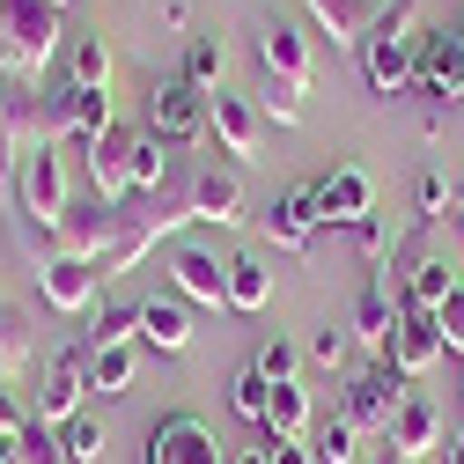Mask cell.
Instances as JSON below:
<instances>
[{"mask_svg": "<svg viewBox=\"0 0 464 464\" xmlns=\"http://www.w3.org/2000/svg\"><path fill=\"white\" fill-rule=\"evenodd\" d=\"M413 30V0H383V15L362 44V74H369V96H405L420 82V44L405 37Z\"/></svg>", "mask_w": 464, "mask_h": 464, "instance_id": "cell-1", "label": "cell"}, {"mask_svg": "<svg viewBox=\"0 0 464 464\" xmlns=\"http://www.w3.org/2000/svg\"><path fill=\"white\" fill-rule=\"evenodd\" d=\"M52 52H60V8L52 0H0V74L37 82Z\"/></svg>", "mask_w": 464, "mask_h": 464, "instance_id": "cell-2", "label": "cell"}, {"mask_svg": "<svg viewBox=\"0 0 464 464\" xmlns=\"http://www.w3.org/2000/svg\"><path fill=\"white\" fill-rule=\"evenodd\" d=\"M192 221V199H155L148 214H119V228H111V251L96 258V273L103 280H119V273H133L162 237H178V228Z\"/></svg>", "mask_w": 464, "mask_h": 464, "instance_id": "cell-3", "label": "cell"}, {"mask_svg": "<svg viewBox=\"0 0 464 464\" xmlns=\"http://www.w3.org/2000/svg\"><path fill=\"white\" fill-rule=\"evenodd\" d=\"M67 214V178H60V148H30L23 178H15V228H52Z\"/></svg>", "mask_w": 464, "mask_h": 464, "instance_id": "cell-4", "label": "cell"}, {"mask_svg": "<svg viewBox=\"0 0 464 464\" xmlns=\"http://www.w3.org/2000/svg\"><path fill=\"white\" fill-rule=\"evenodd\" d=\"M405 398H413V391H405V376H398L391 362H369L354 383H346V405H339V413L354 420L362 435H391V420H398Z\"/></svg>", "mask_w": 464, "mask_h": 464, "instance_id": "cell-5", "label": "cell"}, {"mask_svg": "<svg viewBox=\"0 0 464 464\" xmlns=\"http://www.w3.org/2000/svg\"><path fill=\"white\" fill-rule=\"evenodd\" d=\"M44 111H52V140H82V148H96L111 126H119V119H111V96L82 89V82H60L44 96Z\"/></svg>", "mask_w": 464, "mask_h": 464, "instance_id": "cell-6", "label": "cell"}, {"mask_svg": "<svg viewBox=\"0 0 464 464\" xmlns=\"http://www.w3.org/2000/svg\"><path fill=\"white\" fill-rule=\"evenodd\" d=\"M148 133H162L169 148L178 140H199L207 133V89H192L185 74H169L148 89Z\"/></svg>", "mask_w": 464, "mask_h": 464, "instance_id": "cell-7", "label": "cell"}, {"mask_svg": "<svg viewBox=\"0 0 464 464\" xmlns=\"http://www.w3.org/2000/svg\"><path fill=\"white\" fill-rule=\"evenodd\" d=\"M148 464H228V457L199 413H162L148 428Z\"/></svg>", "mask_w": 464, "mask_h": 464, "instance_id": "cell-8", "label": "cell"}, {"mask_svg": "<svg viewBox=\"0 0 464 464\" xmlns=\"http://www.w3.org/2000/svg\"><path fill=\"white\" fill-rule=\"evenodd\" d=\"M82 398H89V346H67V354H52L44 362V391H37V420L52 428H67L82 413Z\"/></svg>", "mask_w": 464, "mask_h": 464, "instance_id": "cell-9", "label": "cell"}, {"mask_svg": "<svg viewBox=\"0 0 464 464\" xmlns=\"http://www.w3.org/2000/svg\"><path fill=\"white\" fill-rule=\"evenodd\" d=\"M207 133L221 140V155H228V162H251V155H258V140H266V119H258V103H251V96L214 89V96H207Z\"/></svg>", "mask_w": 464, "mask_h": 464, "instance_id": "cell-10", "label": "cell"}, {"mask_svg": "<svg viewBox=\"0 0 464 464\" xmlns=\"http://www.w3.org/2000/svg\"><path fill=\"white\" fill-rule=\"evenodd\" d=\"M169 287H178L185 303L221 310V303H228V266H221L207 244H178V251H169Z\"/></svg>", "mask_w": 464, "mask_h": 464, "instance_id": "cell-11", "label": "cell"}, {"mask_svg": "<svg viewBox=\"0 0 464 464\" xmlns=\"http://www.w3.org/2000/svg\"><path fill=\"white\" fill-rule=\"evenodd\" d=\"M192 221H214V228H237L244 221V178H237V162H207L199 178H192Z\"/></svg>", "mask_w": 464, "mask_h": 464, "instance_id": "cell-12", "label": "cell"}, {"mask_svg": "<svg viewBox=\"0 0 464 464\" xmlns=\"http://www.w3.org/2000/svg\"><path fill=\"white\" fill-rule=\"evenodd\" d=\"M442 354H450V346H442V317H435V310H405V324H398V339H391V369L413 383V376H428Z\"/></svg>", "mask_w": 464, "mask_h": 464, "instance_id": "cell-13", "label": "cell"}, {"mask_svg": "<svg viewBox=\"0 0 464 464\" xmlns=\"http://www.w3.org/2000/svg\"><path fill=\"white\" fill-rule=\"evenodd\" d=\"M317 214L339 221V228H362L376 214V185H369V169H332V178H317Z\"/></svg>", "mask_w": 464, "mask_h": 464, "instance_id": "cell-14", "label": "cell"}, {"mask_svg": "<svg viewBox=\"0 0 464 464\" xmlns=\"http://www.w3.org/2000/svg\"><path fill=\"white\" fill-rule=\"evenodd\" d=\"M37 287H44V303H52V310L82 317V310L96 303L103 273H96V258H44V266H37Z\"/></svg>", "mask_w": 464, "mask_h": 464, "instance_id": "cell-15", "label": "cell"}, {"mask_svg": "<svg viewBox=\"0 0 464 464\" xmlns=\"http://www.w3.org/2000/svg\"><path fill=\"white\" fill-rule=\"evenodd\" d=\"M133 126H111L96 148H89V185H96V199H111V207H119L126 192H133Z\"/></svg>", "mask_w": 464, "mask_h": 464, "instance_id": "cell-16", "label": "cell"}, {"mask_svg": "<svg viewBox=\"0 0 464 464\" xmlns=\"http://www.w3.org/2000/svg\"><path fill=\"white\" fill-rule=\"evenodd\" d=\"M258 67H266L273 82L310 89V44H303V30L280 23V15H266V23H258Z\"/></svg>", "mask_w": 464, "mask_h": 464, "instance_id": "cell-17", "label": "cell"}, {"mask_svg": "<svg viewBox=\"0 0 464 464\" xmlns=\"http://www.w3.org/2000/svg\"><path fill=\"white\" fill-rule=\"evenodd\" d=\"M317 228H324V214H317V185H295V192H280V199L266 207V237H273L280 251H303Z\"/></svg>", "mask_w": 464, "mask_h": 464, "instance_id": "cell-18", "label": "cell"}, {"mask_svg": "<svg viewBox=\"0 0 464 464\" xmlns=\"http://www.w3.org/2000/svg\"><path fill=\"white\" fill-rule=\"evenodd\" d=\"M398 324H405V303H391V295H383V280L369 273V280H362V303H354V339L369 346L376 362H391V339H398Z\"/></svg>", "mask_w": 464, "mask_h": 464, "instance_id": "cell-19", "label": "cell"}, {"mask_svg": "<svg viewBox=\"0 0 464 464\" xmlns=\"http://www.w3.org/2000/svg\"><path fill=\"white\" fill-rule=\"evenodd\" d=\"M420 89H428L435 103H457V96H464V37H457V30L420 37Z\"/></svg>", "mask_w": 464, "mask_h": 464, "instance_id": "cell-20", "label": "cell"}, {"mask_svg": "<svg viewBox=\"0 0 464 464\" xmlns=\"http://www.w3.org/2000/svg\"><path fill=\"white\" fill-rule=\"evenodd\" d=\"M391 450H398V464H428L435 450H442V413L428 398H405L398 405V420H391Z\"/></svg>", "mask_w": 464, "mask_h": 464, "instance_id": "cell-21", "label": "cell"}, {"mask_svg": "<svg viewBox=\"0 0 464 464\" xmlns=\"http://www.w3.org/2000/svg\"><path fill=\"white\" fill-rule=\"evenodd\" d=\"M303 8L317 15V30L332 37V44H346V52H362L369 44V30H376V0H303Z\"/></svg>", "mask_w": 464, "mask_h": 464, "instance_id": "cell-22", "label": "cell"}, {"mask_svg": "<svg viewBox=\"0 0 464 464\" xmlns=\"http://www.w3.org/2000/svg\"><path fill=\"white\" fill-rule=\"evenodd\" d=\"M140 339L155 346V354H185V346H192V310H185V295H148V303H140Z\"/></svg>", "mask_w": 464, "mask_h": 464, "instance_id": "cell-23", "label": "cell"}, {"mask_svg": "<svg viewBox=\"0 0 464 464\" xmlns=\"http://www.w3.org/2000/svg\"><path fill=\"white\" fill-rule=\"evenodd\" d=\"M258 435H273V442H310V391H303V383H273Z\"/></svg>", "mask_w": 464, "mask_h": 464, "instance_id": "cell-24", "label": "cell"}, {"mask_svg": "<svg viewBox=\"0 0 464 464\" xmlns=\"http://www.w3.org/2000/svg\"><path fill=\"white\" fill-rule=\"evenodd\" d=\"M457 295V266L450 258H413V273H405V310H442Z\"/></svg>", "mask_w": 464, "mask_h": 464, "instance_id": "cell-25", "label": "cell"}, {"mask_svg": "<svg viewBox=\"0 0 464 464\" xmlns=\"http://www.w3.org/2000/svg\"><path fill=\"white\" fill-rule=\"evenodd\" d=\"M273 303V273L258 251H237L228 258V310H266Z\"/></svg>", "mask_w": 464, "mask_h": 464, "instance_id": "cell-26", "label": "cell"}, {"mask_svg": "<svg viewBox=\"0 0 464 464\" xmlns=\"http://www.w3.org/2000/svg\"><path fill=\"white\" fill-rule=\"evenodd\" d=\"M133 369H140L133 339H126V346H89V391H96V398H119V391L133 383Z\"/></svg>", "mask_w": 464, "mask_h": 464, "instance_id": "cell-27", "label": "cell"}, {"mask_svg": "<svg viewBox=\"0 0 464 464\" xmlns=\"http://www.w3.org/2000/svg\"><path fill=\"white\" fill-rule=\"evenodd\" d=\"M30 332H37V324H30L23 303H0V376H15V369L30 362V346H37Z\"/></svg>", "mask_w": 464, "mask_h": 464, "instance_id": "cell-28", "label": "cell"}, {"mask_svg": "<svg viewBox=\"0 0 464 464\" xmlns=\"http://www.w3.org/2000/svg\"><path fill=\"white\" fill-rule=\"evenodd\" d=\"M354 442H362V428L346 420V413H332L324 428H310V450H317V464H354V457H362Z\"/></svg>", "mask_w": 464, "mask_h": 464, "instance_id": "cell-29", "label": "cell"}, {"mask_svg": "<svg viewBox=\"0 0 464 464\" xmlns=\"http://www.w3.org/2000/svg\"><path fill=\"white\" fill-rule=\"evenodd\" d=\"M162 185H169V140L140 133L133 140V192H162Z\"/></svg>", "mask_w": 464, "mask_h": 464, "instance_id": "cell-30", "label": "cell"}, {"mask_svg": "<svg viewBox=\"0 0 464 464\" xmlns=\"http://www.w3.org/2000/svg\"><path fill=\"white\" fill-rule=\"evenodd\" d=\"M15 464H74L67 457V442H60V428H52V420H30L23 435H15V450H8Z\"/></svg>", "mask_w": 464, "mask_h": 464, "instance_id": "cell-31", "label": "cell"}, {"mask_svg": "<svg viewBox=\"0 0 464 464\" xmlns=\"http://www.w3.org/2000/svg\"><path fill=\"white\" fill-rule=\"evenodd\" d=\"M221 67H228V44H221V37H192V44H185V82H192V89H214Z\"/></svg>", "mask_w": 464, "mask_h": 464, "instance_id": "cell-32", "label": "cell"}, {"mask_svg": "<svg viewBox=\"0 0 464 464\" xmlns=\"http://www.w3.org/2000/svg\"><path fill=\"white\" fill-rule=\"evenodd\" d=\"M140 332V303H103L96 310V332H89V346H126Z\"/></svg>", "mask_w": 464, "mask_h": 464, "instance_id": "cell-33", "label": "cell"}, {"mask_svg": "<svg viewBox=\"0 0 464 464\" xmlns=\"http://www.w3.org/2000/svg\"><path fill=\"white\" fill-rule=\"evenodd\" d=\"M258 119H273V126H303V89L266 74V89H258Z\"/></svg>", "mask_w": 464, "mask_h": 464, "instance_id": "cell-34", "label": "cell"}, {"mask_svg": "<svg viewBox=\"0 0 464 464\" xmlns=\"http://www.w3.org/2000/svg\"><path fill=\"white\" fill-rule=\"evenodd\" d=\"M67 82H82V89H103L111 82V44L103 37H74V74Z\"/></svg>", "mask_w": 464, "mask_h": 464, "instance_id": "cell-35", "label": "cell"}, {"mask_svg": "<svg viewBox=\"0 0 464 464\" xmlns=\"http://www.w3.org/2000/svg\"><path fill=\"white\" fill-rule=\"evenodd\" d=\"M60 442H67V457H74V464H103V450H111V435H103L96 420H82V413L60 428Z\"/></svg>", "mask_w": 464, "mask_h": 464, "instance_id": "cell-36", "label": "cell"}, {"mask_svg": "<svg viewBox=\"0 0 464 464\" xmlns=\"http://www.w3.org/2000/svg\"><path fill=\"white\" fill-rule=\"evenodd\" d=\"M266 398H273V383H266L258 369H244L237 383H228V405H237V413H244L251 428H266Z\"/></svg>", "mask_w": 464, "mask_h": 464, "instance_id": "cell-37", "label": "cell"}, {"mask_svg": "<svg viewBox=\"0 0 464 464\" xmlns=\"http://www.w3.org/2000/svg\"><path fill=\"white\" fill-rule=\"evenodd\" d=\"M23 140H15V126H8V111H0V207H15V178H23Z\"/></svg>", "mask_w": 464, "mask_h": 464, "instance_id": "cell-38", "label": "cell"}, {"mask_svg": "<svg viewBox=\"0 0 464 464\" xmlns=\"http://www.w3.org/2000/svg\"><path fill=\"white\" fill-rule=\"evenodd\" d=\"M251 369H258L266 383H295V346H287V339H266L258 354H251Z\"/></svg>", "mask_w": 464, "mask_h": 464, "instance_id": "cell-39", "label": "cell"}, {"mask_svg": "<svg viewBox=\"0 0 464 464\" xmlns=\"http://www.w3.org/2000/svg\"><path fill=\"white\" fill-rule=\"evenodd\" d=\"M346 332H354V324H317V339H310V354H317L324 369H339V362H346Z\"/></svg>", "mask_w": 464, "mask_h": 464, "instance_id": "cell-40", "label": "cell"}, {"mask_svg": "<svg viewBox=\"0 0 464 464\" xmlns=\"http://www.w3.org/2000/svg\"><path fill=\"white\" fill-rule=\"evenodd\" d=\"M435 317H442V346H450V354H464V287H457Z\"/></svg>", "mask_w": 464, "mask_h": 464, "instance_id": "cell-41", "label": "cell"}, {"mask_svg": "<svg viewBox=\"0 0 464 464\" xmlns=\"http://www.w3.org/2000/svg\"><path fill=\"white\" fill-rule=\"evenodd\" d=\"M450 199H457V192H450L435 169H428V178H420V221H442V207H450Z\"/></svg>", "mask_w": 464, "mask_h": 464, "instance_id": "cell-42", "label": "cell"}, {"mask_svg": "<svg viewBox=\"0 0 464 464\" xmlns=\"http://www.w3.org/2000/svg\"><path fill=\"white\" fill-rule=\"evenodd\" d=\"M23 428H30V420L15 413V398H8V391H0V457H8V450H15V435H23Z\"/></svg>", "mask_w": 464, "mask_h": 464, "instance_id": "cell-43", "label": "cell"}, {"mask_svg": "<svg viewBox=\"0 0 464 464\" xmlns=\"http://www.w3.org/2000/svg\"><path fill=\"white\" fill-rule=\"evenodd\" d=\"M273 464H317L310 442H273Z\"/></svg>", "mask_w": 464, "mask_h": 464, "instance_id": "cell-44", "label": "cell"}, {"mask_svg": "<svg viewBox=\"0 0 464 464\" xmlns=\"http://www.w3.org/2000/svg\"><path fill=\"white\" fill-rule=\"evenodd\" d=\"M228 464H273V435H258V450H237Z\"/></svg>", "mask_w": 464, "mask_h": 464, "instance_id": "cell-45", "label": "cell"}, {"mask_svg": "<svg viewBox=\"0 0 464 464\" xmlns=\"http://www.w3.org/2000/svg\"><path fill=\"white\" fill-rule=\"evenodd\" d=\"M442 457H450V464H464V428H457V435L442 442Z\"/></svg>", "mask_w": 464, "mask_h": 464, "instance_id": "cell-46", "label": "cell"}, {"mask_svg": "<svg viewBox=\"0 0 464 464\" xmlns=\"http://www.w3.org/2000/svg\"><path fill=\"white\" fill-rule=\"evenodd\" d=\"M457 221H464V185H457Z\"/></svg>", "mask_w": 464, "mask_h": 464, "instance_id": "cell-47", "label": "cell"}, {"mask_svg": "<svg viewBox=\"0 0 464 464\" xmlns=\"http://www.w3.org/2000/svg\"><path fill=\"white\" fill-rule=\"evenodd\" d=\"M457 37H464V15H457Z\"/></svg>", "mask_w": 464, "mask_h": 464, "instance_id": "cell-48", "label": "cell"}, {"mask_svg": "<svg viewBox=\"0 0 464 464\" xmlns=\"http://www.w3.org/2000/svg\"><path fill=\"white\" fill-rule=\"evenodd\" d=\"M52 8H67V0H52Z\"/></svg>", "mask_w": 464, "mask_h": 464, "instance_id": "cell-49", "label": "cell"}, {"mask_svg": "<svg viewBox=\"0 0 464 464\" xmlns=\"http://www.w3.org/2000/svg\"><path fill=\"white\" fill-rule=\"evenodd\" d=\"M0 464H15V457H0Z\"/></svg>", "mask_w": 464, "mask_h": 464, "instance_id": "cell-50", "label": "cell"}]
</instances>
